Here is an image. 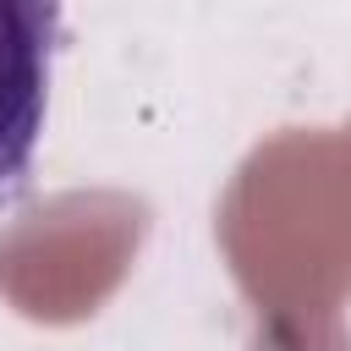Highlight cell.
Segmentation results:
<instances>
[{"instance_id": "6da1fadb", "label": "cell", "mask_w": 351, "mask_h": 351, "mask_svg": "<svg viewBox=\"0 0 351 351\" xmlns=\"http://www.w3.org/2000/svg\"><path fill=\"white\" fill-rule=\"evenodd\" d=\"M66 11L44 0H0V208L33 186V148L49 104V66Z\"/></svg>"}]
</instances>
